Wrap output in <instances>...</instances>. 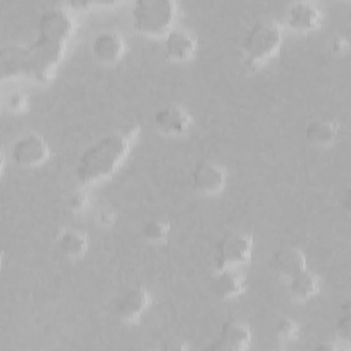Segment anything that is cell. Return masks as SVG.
I'll return each mask as SVG.
<instances>
[{
  "instance_id": "cell-1",
  "label": "cell",
  "mask_w": 351,
  "mask_h": 351,
  "mask_svg": "<svg viewBox=\"0 0 351 351\" xmlns=\"http://www.w3.org/2000/svg\"><path fill=\"white\" fill-rule=\"evenodd\" d=\"M138 130V126H129L122 132L106 134L88 147L75 167L78 181L89 184L110 176L128 155Z\"/></svg>"
},
{
  "instance_id": "cell-2",
  "label": "cell",
  "mask_w": 351,
  "mask_h": 351,
  "mask_svg": "<svg viewBox=\"0 0 351 351\" xmlns=\"http://www.w3.org/2000/svg\"><path fill=\"white\" fill-rule=\"evenodd\" d=\"M282 36L278 25L273 21H256L245 33L241 53L244 66L255 69L266 59L277 53L281 47Z\"/></svg>"
},
{
  "instance_id": "cell-3",
  "label": "cell",
  "mask_w": 351,
  "mask_h": 351,
  "mask_svg": "<svg viewBox=\"0 0 351 351\" xmlns=\"http://www.w3.org/2000/svg\"><path fill=\"white\" fill-rule=\"evenodd\" d=\"M177 15L173 0H137L132 7V22L137 32L160 36L170 30Z\"/></svg>"
},
{
  "instance_id": "cell-4",
  "label": "cell",
  "mask_w": 351,
  "mask_h": 351,
  "mask_svg": "<svg viewBox=\"0 0 351 351\" xmlns=\"http://www.w3.org/2000/svg\"><path fill=\"white\" fill-rule=\"evenodd\" d=\"M252 239L247 233L226 232L215 245V267H236L251 259Z\"/></svg>"
},
{
  "instance_id": "cell-5",
  "label": "cell",
  "mask_w": 351,
  "mask_h": 351,
  "mask_svg": "<svg viewBox=\"0 0 351 351\" xmlns=\"http://www.w3.org/2000/svg\"><path fill=\"white\" fill-rule=\"evenodd\" d=\"M51 149L44 137L30 132L16 138L11 147V159L22 167H34L47 162Z\"/></svg>"
},
{
  "instance_id": "cell-6",
  "label": "cell",
  "mask_w": 351,
  "mask_h": 351,
  "mask_svg": "<svg viewBox=\"0 0 351 351\" xmlns=\"http://www.w3.org/2000/svg\"><path fill=\"white\" fill-rule=\"evenodd\" d=\"M252 340V330L244 321L229 318L222 322L218 337L208 346L210 350L241 351L248 348Z\"/></svg>"
},
{
  "instance_id": "cell-7",
  "label": "cell",
  "mask_w": 351,
  "mask_h": 351,
  "mask_svg": "<svg viewBox=\"0 0 351 351\" xmlns=\"http://www.w3.org/2000/svg\"><path fill=\"white\" fill-rule=\"evenodd\" d=\"M191 181L196 192L210 195L219 192L225 186L226 173L221 165L210 160H203L195 165L191 173Z\"/></svg>"
},
{
  "instance_id": "cell-8",
  "label": "cell",
  "mask_w": 351,
  "mask_h": 351,
  "mask_svg": "<svg viewBox=\"0 0 351 351\" xmlns=\"http://www.w3.org/2000/svg\"><path fill=\"white\" fill-rule=\"evenodd\" d=\"M210 291L218 299H230L241 295L247 287V278L236 267L217 269L210 278Z\"/></svg>"
},
{
  "instance_id": "cell-9",
  "label": "cell",
  "mask_w": 351,
  "mask_h": 351,
  "mask_svg": "<svg viewBox=\"0 0 351 351\" xmlns=\"http://www.w3.org/2000/svg\"><path fill=\"white\" fill-rule=\"evenodd\" d=\"M154 123L156 129L165 134L178 136L189 130L192 125L191 114L180 106H165L155 111Z\"/></svg>"
},
{
  "instance_id": "cell-10",
  "label": "cell",
  "mask_w": 351,
  "mask_h": 351,
  "mask_svg": "<svg viewBox=\"0 0 351 351\" xmlns=\"http://www.w3.org/2000/svg\"><path fill=\"white\" fill-rule=\"evenodd\" d=\"M149 302L151 295L147 292V289L134 287L121 295L115 303L114 310L121 319L126 322H136L147 310Z\"/></svg>"
},
{
  "instance_id": "cell-11",
  "label": "cell",
  "mask_w": 351,
  "mask_h": 351,
  "mask_svg": "<svg viewBox=\"0 0 351 351\" xmlns=\"http://www.w3.org/2000/svg\"><path fill=\"white\" fill-rule=\"evenodd\" d=\"M73 27L70 16L59 8L47 10L40 21H38V30L41 34V38H45L52 43L62 44L64 38L70 34Z\"/></svg>"
},
{
  "instance_id": "cell-12",
  "label": "cell",
  "mask_w": 351,
  "mask_h": 351,
  "mask_svg": "<svg viewBox=\"0 0 351 351\" xmlns=\"http://www.w3.org/2000/svg\"><path fill=\"white\" fill-rule=\"evenodd\" d=\"M90 49L99 62L112 63L122 58L126 49V43L118 32L104 30L95 36Z\"/></svg>"
},
{
  "instance_id": "cell-13",
  "label": "cell",
  "mask_w": 351,
  "mask_h": 351,
  "mask_svg": "<svg viewBox=\"0 0 351 351\" xmlns=\"http://www.w3.org/2000/svg\"><path fill=\"white\" fill-rule=\"evenodd\" d=\"M285 22L298 30L315 29L322 21L321 10L308 1H293L285 8Z\"/></svg>"
},
{
  "instance_id": "cell-14",
  "label": "cell",
  "mask_w": 351,
  "mask_h": 351,
  "mask_svg": "<svg viewBox=\"0 0 351 351\" xmlns=\"http://www.w3.org/2000/svg\"><path fill=\"white\" fill-rule=\"evenodd\" d=\"M196 51V38L184 29H170L165 37V53L173 60L189 59Z\"/></svg>"
},
{
  "instance_id": "cell-15",
  "label": "cell",
  "mask_w": 351,
  "mask_h": 351,
  "mask_svg": "<svg viewBox=\"0 0 351 351\" xmlns=\"http://www.w3.org/2000/svg\"><path fill=\"white\" fill-rule=\"evenodd\" d=\"M273 269L285 278L306 269V255L296 247H282L271 256Z\"/></svg>"
},
{
  "instance_id": "cell-16",
  "label": "cell",
  "mask_w": 351,
  "mask_h": 351,
  "mask_svg": "<svg viewBox=\"0 0 351 351\" xmlns=\"http://www.w3.org/2000/svg\"><path fill=\"white\" fill-rule=\"evenodd\" d=\"M289 292L296 299H308L319 291V278L307 269L288 278Z\"/></svg>"
},
{
  "instance_id": "cell-17",
  "label": "cell",
  "mask_w": 351,
  "mask_h": 351,
  "mask_svg": "<svg viewBox=\"0 0 351 351\" xmlns=\"http://www.w3.org/2000/svg\"><path fill=\"white\" fill-rule=\"evenodd\" d=\"M337 125L329 119H314L306 126V138L315 145L332 144L337 137Z\"/></svg>"
},
{
  "instance_id": "cell-18",
  "label": "cell",
  "mask_w": 351,
  "mask_h": 351,
  "mask_svg": "<svg viewBox=\"0 0 351 351\" xmlns=\"http://www.w3.org/2000/svg\"><path fill=\"white\" fill-rule=\"evenodd\" d=\"M59 250L69 258H78L84 255L88 248V239L78 230H64L58 237Z\"/></svg>"
},
{
  "instance_id": "cell-19",
  "label": "cell",
  "mask_w": 351,
  "mask_h": 351,
  "mask_svg": "<svg viewBox=\"0 0 351 351\" xmlns=\"http://www.w3.org/2000/svg\"><path fill=\"white\" fill-rule=\"evenodd\" d=\"M170 233V223L165 219H149L141 228V236L151 243L166 241Z\"/></svg>"
},
{
  "instance_id": "cell-20",
  "label": "cell",
  "mask_w": 351,
  "mask_h": 351,
  "mask_svg": "<svg viewBox=\"0 0 351 351\" xmlns=\"http://www.w3.org/2000/svg\"><path fill=\"white\" fill-rule=\"evenodd\" d=\"M299 332V324L289 317H281L274 325V335L280 341H292L298 339Z\"/></svg>"
},
{
  "instance_id": "cell-21",
  "label": "cell",
  "mask_w": 351,
  "mask_h": 351,
  "mask_svg": "<svg viewBox=\"0 0 351 351\" xmlns=\"http://www.w3.org/2000/svg\"><path fill=\"white\" fill-rule=\"evenodd\" d=\"M5 104L10 111L22 112L30 107V100H29V96L25 95L23 92H12L8 95Z\"/></svg>"
},
{
  "instance_id": "cell-22",
  "label": "cell",
  "mask_w": 351,
  "mask_h": 351,
  "mask_svg": "<svg viewBox=\"0 0 351 351\" xmlns=\"http://www.w3.org/2000/svg\"><path fill=\"white\" fill-rule=\"evenodd\" d=\"M89 204V196L85 191L82 189H78V191H74L69 195L67 197V207L74 211V213H81L84 211Z\"/></svg>"
},
{
  "instance_id": "cell-23",
  "label": "cell",
  "mask_w": 351,
  "mask_h": 351,
  "mask_svg": "<svg viewBox=\"0 0 351 351\" xmlns=\"http://www.w3.org/2000/svg\"><path fill=\"white\" fill-rule=\"evenodd\" d=\"M341 314L336 321V329L337 333L341 339H348L350 337V302L346 300L341 304Z\"/></svg>"
},
{
  "instance_id": "cell-24",
  "label": "cell",
  "mask_w": 351,
  "mask_h": 351,
  "mask_svg": "<svg viewBox=\"0 0 351 351\" xmlns=\"http://www.w3.org/2000/svg\"><path fill=\"white\" fill-rule=\"evenodd\" d=\"M117 221V211L110 208V207H106V208H101L97 214H96V222L103 226V228H110Z\"/></svg>"
},
{
  "instance_id": "cell-25",
  "label": "cell",
  "mask_w": 351,
  "mask_h": 351,
  "mask_svg": "<svg viewBox=\"0 0 351 351\" xmlns=\"http://www.w3.org/2000/svg\"><path fill=\"white\" fill-rule=\"evenodd\" d=\"M348 47V38L343 34H337L333 40H332V49L335 52H341L343 49H346Z\"/></svg>"
},
{
  "instance_id": "cell-26",
  "label": "cell",
  "mask_w": 351,
  "mask_h": 351,
  "mask_svg": "<svg viewBox=\"0 0 351 351\" xmlns=\"http://www.w3.org/2000/svg\"><path fill=\"white\" fill-rule=\"evenodd\" d=\"M315 348H317V350H335V346H332V344H329V343H321V344H318Z\"/></svg>"
}]
</instances>
